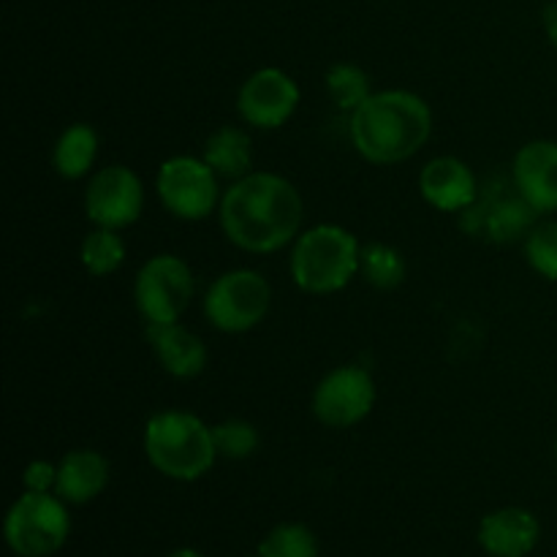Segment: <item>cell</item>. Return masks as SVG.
<instances>
[{"label": "cell", "instance_id": "obj_1", "mask_svg": "<svg viewBox=\"0 0 557 557\" xmlns=\"http://www.w3.org/2000/svg\"><path fill=\"white\" fill-rule=\"evenodd\" d=\"M221 226L237 248L250 253H275L299 234L305 205L286 177L250 172L221 199Z\"/></svg>", "mask_w": 557, "mask_h": 557}, {"label": "cell", "instance_id": "obj_2", "mask_svg": "<svg viewBox=\"0 0 557 557\" xmlns=\"http://www.w3.org/2000/svg\"><path fill=\"white\" fill-rule=\"evenodd\" d=\"M433 134V112L408 90L373 92L351 112V139L370 163H403L424 147Z\"/></svg>", "mask_w": 557, "mask_h": 557}, {"label": "cell", "instance_id": "obj_3", "mask_svg": "<svg viewBox=\"0 0 557 557\" xmlns=\"http://www.w3.org/2000/svg\"><path fill=\"white\" fill-rule=\"evenodd\" d=\"M145 455L158 473L177 482H196L215 462L212 428L188 411H161L145 428Z\"/></svg>", "mask_w": 557, "mask_h": 557}, {"label": "cell", "instance_id": "obj_4", "mask_svg": "<svg viewBox=\"0 0 557 557\" xmlns=\"http://www.w3.org/2000/svg\"><path fill=\"white\" fill-rule=\"evenodd\" d=\"M357 237L335 223H321L299 234L292 253V277L308 294H335L359 272Z\"/></svg>", "mask_w": 557, "mask_h": 557}, {"label": "cell", "instance_id": "obj_5", "mask_svg": "<svg viewBox=\"0 0 557 557\" xmlns=\"http://www.w3.org/2000/svg\"><path fill=\"white\" fill-rule=\"evenodd\" d=\"M71 533V517L60 495L30 493L14 500L5 517V542L20 557H49Z\"/></svg>", "mask_w": 557, "mask_h": 557}, {"label": "cell", "instance_id": "obj_6", "mask_svg": "<svg viewBox=\"0 0 557 557\" xmlns=\"http://www.w3.org/2000/svg\"><path fill=\"white\" fill-rule=\"evenodd\" d=\"M272 288L256 270H232L218 277L205 297V315L215 330L239 335L264 321Z\"/></svg>", "mask_w": 557, "mask_h": 557}, {"label": "cell", "instance_id": "obj_7", "mask_svg": "<svg viewBox=\"0 0 557 557\" xmlns=\"http://www.w3.org/2000/svg\"><path fill=\"white\" fill-rule=\"evenodd\" d=\"M134 299L145 324H177L194 299V272L172 253L152 256L136 275Z\"/></svg>", "mask_w": 557, "mask_h": 557}, {"label": "cell", "instance_id": "obj_8", "mask_svg": "<svg viewBox=\"0 0 557 557\" xmlns=\"http://www.w3.org/2000/svg\"><path fill=\"white\" fill-rule=\"evenodd\" d=\"M156 188L163 207L183 221H205L218 207V174L205 158L174 156L163 161Z\"/></svg>", "mask_w": 557, "mask_h": 557}, {"label": "cell", "instance_id": "obj_9", "mask_svg": "<svg viewBox=\"0 0 557 557\" xmlns=\"http://www.w3.org/2000/svg\"><path fill=\"white\" fill-rule=\"evenodd\" d=\"M375 406L373 375L357 364H343L326 373L313 392V413L321 424L335 430L354 428Z\"/></svg>", "mask_w": 557, "mask_h": 557}, {"label": "cell", "instance_id": "obj_10", "mask_svg": "<svg viewBox=\"0 0 557 557\" xmlns=\"http://www.w3.org/2000/svg\"><path fill=\"white\" fill-rule=\"evenodd\" d=\"M145 188L128 166H107L92 174L85 194V210L96 226L125 228L139 221Z\"/></svg>", "mask_w": 557, "mask_h": 557}, {"label": "cell", "instance_id": "obj_11", "mask_svg": "<svg viewBox=\"0 0 557 557\" xmlns=\"http://www.w3.org/2000/svg\"><path fill=\"white\" fill-rule=\"evenodd\" d=\"M299 107V87L286 71L261 69L243 82L237 109L253 128H281Z\"/></svg>", "mask_w": 557, "mask_h": 557}, {"label": "cell", "instance_id": "obj_12", "mask_svg": "<svg viewBox=\"0 0 557 557\" xmlns=\"http://www.w3.org/2000/svg\"><path fill=\"white\" fill-rule=\"evenodd\" d=\"M511 180L522 199L539 212H557V141L536 139L520 147Z\"/></svg>", "mask_w": 557, "mask_h": 557}, {"label": "cell", "instance_id": "obj_13", "mask_svg": "<svg viewBox=\"0 0 557 557\" xmlns=\"http://www.w3.org/2000/svg\"><path fill=\"white\" fill-rule=\"evenodd\" d=\"M419 190L441 212H460L476 205L479 188L471 166L455 156H441L422 169Z\"/></svg>", "mask_w": 557, "mask_h": 557}, {"label": "cell", "instance_id": "obj_14", "mask_svg": "<svg viewBox=\"0 0 557 557\" xmlns=\"http://www.w3.org/2000/svg\"><path fill=\"white\" fill-rule=\"evenodd\" d=\"M542 525L528 509H498L479 525V544L493 557H528L536 549Z\"/></svg>", "mask_w": 557, "mask_h": 557}, {"label": "cell", "instance_id": "obj_15", "mask_svg": "<svg viewBox=\"0 0 557 557\" xmlns=\"http://www.w3.org/2000/svg\"><path fill=\"white\" fill-rule=\"evenodd\" d=\"M147 341L158 362L174 379H196L207 364V348L190 330L177 324H147Z\"/></svg>", "mask_w": 557, "mask_h": 557}, {"label": "cell", "instance_id": "obj_16", "mask_svg": "<svg viewBox=\"0 0 557 557\" xmlns=\"http://www.w3.org/2000/svg\"><path fill=\"white\" fill-rule=\"evenodd\" d=\"M109 484L107 457L92 449H74L60 460L54 495L65 504H90Z\"/></svg>", "mask_w": 557, "mask_h": 557}, {"label": "cell", "instance_id": "obj_17", "mask_svg": "<svg viewBox=\"0 0 557 557\" xmlns=\"http://www.w3.org/2000/svg\"><path fill=\"white\" fill-rule=\"evenodd\" d=\"M471 218H476L479 226L490 239L495 243H511V239H520L522 234H531V228L536 226L539 212L528 205L520 196V190L515 188L511 196H498V199H490L484 205L468 207Z\"/></svg>", "mask_w": 557, "mask_h": 557}, {"label": "cell", "instance_id": "obj_18", "mask_svg": "<svg viewBox=\"0 0 557 557\" xmlns=\"http://www.w3.org/2000/svg\"><path fill=\"white\" fill-rule=\"evenodd\" d=\"M205 161L218 177L243 180L253 166V141L237 125H223L212 131L205 145Z\"/></svg>", "mask_w": 557, "mask_h": 557}, {"label": "cell", "instance_id": "obj_19", "mask_svg": "<svg viewBox=\"0 0 557 557\" xmlns=\"http://www.w3.org/2000/svg\"><path fill=\"white\" fill-rule=\"evenodd\" d=\"M98 156V134L92 125L74 123L60 134L58 145H54L52 163L54 172L65 180L85 177L92 169Z\"/></svg>", "mask_w": 557, "mask_h": 557}, {"label": "cell", "instance_id": "obj_20", "mask_svg": "<svg viewBox=\"0 0 557 557\" xmlns=\"http://www.w3.org/2000/svg\"><path fill=\"white\" fill-rule=\"evenodd\" d=\"M406 259L397 248L384 243H370L362 248L359 256V272L368 277L370 286L381 288V292H392L406 281Z\"/></svg>", "mask_w": 557, "mask_h": 557}, {"label": "cell", "instance_id": "obj_21", "mask_svg": "<svg viewBox=\"0 0 557 557\" xmlns=\"http://www.w3.org/2000/svg\"><path fill=\"white\" fill-rule=\"evenodd\" d=\"M82 264L90 275L103 277L112 275L123 267L125 261V245L120 239V234L114 228H103L96 226L85 239H82Z\"/></svg>", "mask_w": 557, "mask_h": 557}, {"label": "cell", "instance_id": "obj_22", "mask_svg": "<svg viewBox=\"0 0 557 557\" xmlns=\"http://www.w3.org/2000/svg\"><path fill=\"white\" fill-rule=\"evenodd\" d=\"M326 92L343 112H357L373 92H370V76L354 63H335L326 71Z\"/></svg>", "mask_w": 557, "mask_h": 557}, {"label": "cell", "instance_id": "obj_23", "mask_svg": "<svg viewBox=\"0 0 557 557\" xmlns=\"http://www.w3.org/2000/svg\"><path fill=\"white\" fill-rule=\"evenodd\" d=\"M259 557H319V539L302 522H283L261 539Z\"/></svg>", "mask_w": 557, "mask_h": 557}, {"label": "cell", "instance_id": "obj_24", "mask_svg": "<svg viewBox=\"0 0 557 557\" xmlns=\"http://www.w3.org/2000/svg\"><path fill=\"white\" fill-rule=\"evenodd\" d=\"M212 441H215L218 457L226 460H245L259 449L261 438L259 430L245 419H226V422L212 428Z\"/></svg>", "mask_w": 557, "mask_h": 557}, {"label": "cell", "instance_id": "obj_25", "mask_svg": "<svg viewBox=\"0 0 557 557\" xmlns=\"http://www.w3.org/2000/svg\"><path fill=\"white\" fill-rule=\"evenodd\" d=\"M525 259L547 281H557V221H544L525 237Z\"/></svg>", "mask_w": 557, "mask_h": 557}, {"label": "cell", "instance_id": "obj_26", "mask_svg": "<svg viewBox=\"0 0 557 557\" xmlns=\"http://www.w3.org/2000/svg\"><path fill=\"white\" fill-rule=\"evenodd\" d=\"M25 487L30 493H49L58 484V466L47 460H36L25 468Z\"/></svg>", "mask_w": 557, "mask_h": 557}, {"label": "cell", "instance_id": "obj_27", "mask_svg": "<svg viewBox=\"0 0 557 557\" xmlns=\"http://www.w3.org/2000/svg\"><path fill=\"white\" fill-rule=\"evenodd\" d=\"M544 30H547V38L549 44L557 49V0L544 9Z\"/></svg>", "mask_w": 557, "mask_h": 557}, {"label": "cell", "instance_id": "obj_28", "mask_svg": "<svg viewBox=\"0 0 557 557\" xmlns=\"http://www.w3.org/2000/svg\"><path fill=\"white\" fill-rule=\"evenodd\" d=\"M166 557H205L201 553H196V549H188V547H183V549H174L172 555H166Z\"/></svg>", "mask_w": 557, "mask_h": 557}, {"label": "cell", "instance_id": "obj_29", "mask_svg": "<svg viewBox=\"0 0 557 557\" xmlns=\"http://www.w3.org/2000/svg\"><path fill=\"white\" fill-rule=\"evenodd\" d=\"M555 457H557V444H555Z\"/></svg>", "mask_w": 557, "mask_h": 557}]
</instances>
